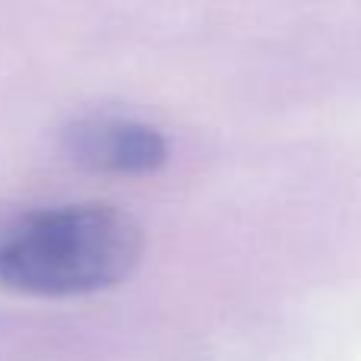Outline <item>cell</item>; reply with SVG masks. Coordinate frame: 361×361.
Segmentation results:
<instances>
[{
    "label": "cell",
    "mask_w": 361,
    "mask_h": 361,
    "mask_svg": "<svg viewBox=\"0 0 361 361\" xmlns=\"http://www.w3.org/2000/svg\"><path fill=\"white\" fill-rule=\"evenodd\" d=\"M143 228L111 206H54L0 231V286L32 298H76L124 282Z\"/></svg>",
    "instance_id": "obj_1"
},
{
    "label": "cell",
    "mask_w": 361,
    "mask_h": 361,
    "mask_svg": "<svg viewBox=\"0 0 361 361\" xmlns=\"http://www.w3.org/2000/svg\"><path fill=\"white\" fill-rule=\"evenodd\" d=\"M70 159L105 175H149L169 162V137L133 118H82L63 130Z\"/></svg>",
    "instance_id": "obj_2"
}]
</instances>
